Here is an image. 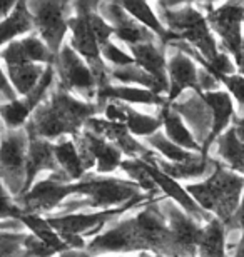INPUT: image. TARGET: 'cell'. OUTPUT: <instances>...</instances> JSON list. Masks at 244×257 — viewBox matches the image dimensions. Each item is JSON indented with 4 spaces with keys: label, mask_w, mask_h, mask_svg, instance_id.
<instances>
[{
    "label": "cell",
    "mask_w": 244,
    "mask_h": 257,
    "mask_svg": "<svg viewBox=\"0 0 244 257\" xmlns=\"http://www.w3.org/2000/svg\"><path fill=\"white\" fill-rule=\"evenodd\" d=\"M97 104L77 99L70 92L59 85L50 94L45 104L39 105L29 119V136H35L45 141H60L65 136L77 137L84 128L86 122L97 114Z\"/></svg>",
    "instance_id": "cell-1"
},
{
    "label": "cell",
    "mask_w": 244,
    "mask_h": 257,
    "mask_svg": "<svg viewBox=\"0 0 244 257\" xmlns=\"http://www.w3.org/2000/svg\"><path fill=\"white\" fill-rule=\"evenodd\" d=\"M186 191L202 210L224 222L227 229H234V215L244 192V176L229 171L217 161L209 177L189 184Z\"/></svg>",
    "instance_id": "cell-2"
},
{
    "label": "cell",
    "mask_w": 244,
    "mask_h": 257,
    "mask_svg": "<svg viewBox=\"0 0 244 257\" xmlns=\"http://www.w3.org/2000/svg\"><path fill=\"white\" fill-rule=\"evenodd\" d=\"M157 5L162 15L160 22L174 35L176 40H183L191 45L207 64H211L221 54L212 30L206 20V15L196 7V4L162 2Z\"/></svg>",
    "instance_id": "cell-3"
},
{
    "label": "cell",
    "mask_w": 244,
    "mask_h": 257,
    "mask_svg": "<svg viewBox=\"0 0 244 257\" xmlns=\"http://www.w3.org/2000/svg\"><path fill=\"white\" fill-rule=\"evenodd\" d=\"M77 184V195H86V200H72L65 202L59 207V214L55 215H65L74 214V210L82 207H92V209H117L122 207L136 199H144L149 195L155 194H146L141 192L137 184L132 181H122L117 177H104L96 176V174H87L80 182Z\"/></svg>",
    "instance_id": "cell-4"
},
{
    "label": "cell",
    "mask_w": 244,
    "mask_h": 257,
    "mask_svg": "<svg viewBox=\"0 0 244 257\" xmlns=\"http://www.w3.org/2000/svg\"><path fill=\"white\" fill-rule=\"evenodd\" d=\"M27 151V128H4V134H0V181L15 199L24 194Z\"/></svg>",
    "instance_id": "cell-5"
},
{
    "label": "cell",
    "mask_w": 244,
    "mask_h": 257,
    "mask_svg": "<svg viewBox=\"0 0 244 257\" xmlns=\"http://www.w3.org/2000/svg\"><path fill=\"white\" fill-rule=\"evenodd\" d=\"M87 12H89V4L87 2L74 4V14L69 19V45L92 69L97 80V89H101V87L111 84V75H109L111 67H107V64L104 62L101 55V47H99L96 35L91 29Z\"/></svg>",
    "instance_id": "cell-6"
},
{
    "label": "cell",
    "mask_w": 244,
    "mask_h": 257,
    "mask_svg": "<svg viewBox=\"0 0 244 257\" xmlns=\"http://www.w3.org/2000/svg\"><path fill=\"white\" fill-rule=\"evenodd\" d=\"M55 72L59 75V85L72 95H79L84 102L97 104V80L94 72L84 59L64 42L55 57Z\"/></svg>",
    "instance_id": "cell-7"
},
{
    "label": "cell",
    "mask_w": 244,
    "mask_h": 257,
    "mask_svg": "<svg viewBox=\"0 0 244 257\" xmlns=\"http://www.w3.org/2000/svg\"><path fill=\"white\" fill-rule=\"evenodd\" d=\"M87 254H132L149 252L146 237L137 217L126 219L114 224L112 227L102 230L92 237L86 245Z\"/></svg>",
    "instance_id": "cell-8"
},
{
    "label": "cell",
    "mask_w": 244,
    "mask_h": 257,
    "mask_svg": "<svg viewBox=\"0 0 244 257\" xmlns=\"http://www.w3.org/2000/svg\"><path fill=\"white\" fill-rule=\"evenodd\" d=\"M150 202V200H155L154 195H149V197L144 199H136L132 202H129L122 207L117 209H107V210H97V212H79V214H65V215H47V222L52 225V229L55 232H59L62 239L65 237H82L86 235H97L101 234L102 227L106 225L109 220H114L119 217L121 214L127 212L136 205L142 204V202Z\"/></svg>",
    "instance_id": "cell-9"
},
{
    "label": "cell",
    "mask_w": 244,
    "mask_h": 257,
    "mask_svg": "<svg viewBox=\"0 0 244 257\" xmlns=\"http://www.w3.org/2000/svg\"><path fill=\"white\" fill-rule=\"evenodd\" d=\"M27 7L32 14L39 37L47 45L52 55L57 57L69 32L70 9L74 5L67 2H29Z\"/></svg>",
    "instance_id": "cell-10"
},
{
    "label": "cell",
    "mask_w": 244,
    "mask_h": 257,
    "mask_svg": "<svg viewBox=\"0 0 244 257\" xmlns=\"http://www.w3.org/2000/svg\"><path fill=\"white\" fill-rule=\"evenodd\" d=\"M197 9L206 10V20L209 24L211 30L219 35L226 52L234 60V64L242 55V17H244V4L229 2L221 5L212 4H196Z\"/></svg>",
    "instance_id": "cell-11"
},
{
    "label": "cell",
    "mask_w": 244,
    "mask_h": 257,
    "mask_svg": "<svg viewBox=\"0 0 244 257\" xmlns=\"http://www.w3.org/2000/svg\"><path fill=\"white\" fill-rule=\"evenodd\" d=\"M70 195H77V184L67 182L62 172L50 174L47 179L37 181L30 187V191L19 197L17 205L24 212L40 215L59 209Z\"/></svg>",
    "instance_id": "cell-12"
},
{
    "label": "cell",
    "mask_w": 244,
    "mask_h": 257,
    "mask_svg": "<svg viewBox=\"0 0 244 257\" xmlns=\"http://www.w3.org/2000/svg\"><path fill=\"white\" fill-rule=\"evenodd\" d=\"M74 141L86 171L96 169V176H104V174H112L114 171L121 169L122 152L106 139L82 128V132L74 137Z\"/></svg>",
    "instance_id": "cell-13"
},
{
    "label": "cell",
    "mask_w": 244,
    "mask_h": 257,
    "mask_svg": "<svg viewBox=\"0 0 244 257\" xmlns=\"http://www.w3.org/2000/svg\"><path fill=\"white\" fill-rule=\"evenodd\" d=\"M160 209L168 219L171 234L181 257H197V244L202 235V224L196 222L191 215L169 199L162 200Z\"/></svg>",
    "instance_id": "cell-14"
},
{
    "label": "cell",
    "mask_w": 244,
    "mask_h": 257,
    "mask_svg": "<svg viewBox=\"0 0 244 257\" xmlns=\"http://www.w3.org/2000/svg\"><path fill=\"white\" fill-rule=\"evenodd\" d=\"M84 131H89L96 136L106 139L111 144H114L124 156H127L129 159H142V161H152L157 156L155 152H152L150 149L144 147L141 142L136 141V137L131 136V132L127 131V127L119 122L107 120L104 117H91L86 122Z\"/></svg>",
    "instance_id": "cell-15"
},
{
    "label": "cell",
    "mask_w": 244,
    "mask_h": 257,
    "mask_svg": "<svg viewBox=\"0 0 244 257\" xmlns=\"http://www.w3.org/2000/svg\"><path fill=\"white\" fill-rule=\"evenodd\" d=\"M97 12L101 14L102 19L114 29V37H116L119 42H124L127 47L159 40L150 30H147L139 22H136V20L121 7L119 2L97 4Z\"/></svg>",
    "instance_id": "cell-16"
},
{
    "label": "cell",
    "mask_w": 244,
    "mask_h": 257,
    "mask_svg": "<svg viewBox=\"0 0 244 257\" xmlns=\"http://www.w3.org/2000/svg\"><path fill=\"white\" fill-rule=\"evenodd\" d=\"M141 162H142L144 171H146L147 176L152 179V182L155 184V187L159 189V192H162L166 197L169 200H173L174 204H178L186 214L191 215V217L196 220V222L207 224L212 219L211 214H207L206 210H202L199 205L196 204V200L191 197L184 186H181V182H178L173 177H169L168 174H164L157 166H155L154 159L152 161H142L141 159Z\"/></svg>",
    "instance_id": "cell-17"
},
{
    "label": "cell",
    "mask_w": 244,
    "mask_h": 257,
    "mask_svg": "<svg viewBox=\"0 0 244 257\" xmlns=\"http://www.w3.org/2000/svg\"><path fill=\"white\" fill-rule=\"evenodd\" d=\"M0 59L5 67L24 65V64H39V65H54L55 57L42 42L39 35H27L20 40L7 44L0 50Z\"/></svg>",
    "instance_id": "cell-18"
},
{
    "label": "cell",
    "mask_w": 244,
    "mask_h": 257,
    "mask_svg": "<svg viewBox=\"0 0 244 257\" xmlns=\"http://www.w3.org/2000/svg\"><path fill=\"white\" fill-rule=\"evenodd\" d=\"M201 74L202 70L193 59L181 50H176L168 59V104L174 102L186 89H193L196 94H201Z\"/></svg>",
    "instance_id": "cell-19"
},
{
    "label": "cell",
    "mask_w": 244,
    "mask_h": 257,
    "mask_svg": "<svg viewBox=\"0 0 244 257\" xmlns=\"http://www.w3.org/2000/svg\"><path fill=\"white\" fill-rule=\"evenodd\" d=\"M202 100L206 102V105L211 109L212 120H211V131L209 136L204 141L201 154H207L211 144L216 142V139L222 136L227 127L232 125V120L236 119V109L232 104L231 95L226 90H212V92H201L197 94Z\"/></svg>",
    "instance_id": "cell-20"
},
{
    "label": "cell",
    "mask_w": 244,
    "mask_h": 257,
    "mask_svg": "<svg viewBox=\"0 0 244 257\" xmlns=\"http://www.w3.org/2000/svg\"><path fill=\"white\" fill-rule=\"evenodd\" d=\"M40 172H52V174L60 172L59 166H57L55 156H54V144L45 141V139L29 136V151H27V167H25L24 194L27 191H30V187L34 186L35 177H37ZM22 195H20V197H22Z\"/></svg>",
    "instance_id": "cell-21"
},
{
    "label": "cell",
    "mask_w": 244,
    "mask_h": 257,
    "mask_svg": "<svg viewBox=\"0 0 244 257\" xmlns=\"http://www.w3.org/2000/svg\"><path fill=\"white\" fill-rule=\"evenodd\" d=\"M107 100H117L122 104H141V105H157L164 107L168 99L152 90L141 89L134 85H112L107 84L97 89V107L106 104Z\"/></svg>",
    "instance_id": "cell-22"
},
{
    "label": "cell",
    "mask_w": 244,
    "mask_h": 257,
    "mask_svg": "<svg viewBox=\"0 0 244 257\" xmlns=\"http://www.w3.org/2000/svg\"><path fill=\"white\" fill-rule=\"evenodd\" d=\"M154 164L157 166L164 174H168L169 177L176 179V181H193V179L201 177H209L212 171L216 169L217 161L209 157L207 154H197L191 161L173 164L168 161H162L159 156L154 157Z\"/></svg>",
    "instance_id": "cell-23"
},
{
    "label": "cell",
    "mask_w": 244,
    "mask_h": 257,
    "mask_svg": "<svg viewBox=\"0 0 244 257\" xmlns=\"http://www.w3.org/2000/svg\"><path fill=\"white\" fill-rule=\"evenodd\" d=\"M131 55L142 70H146L150 77H154L166 90L169 92V79H168V59H166L164 47H159L155 42L132 45L129 47Z\"/></svg>",
    "instance_id": "cell-24"
},
{
    "label": "cell",
    "mask_w": 244,
    "mask_h": 257,
    "mask_svg": "<svg viewBox=\"0 0 244 257\" xmlns=\"http://www.w3.org/2000/svg\"><path fill=\"white\" fill-rule=\"evenodd\" d=\"M159 119L162 122L164 136L168 137L171 142H174L176 146L183 147L189 152L201 154L202 147L194 139V134L186 125V122L183 120V117H181L178 110L173 109L169 104H166L164 107H160Z\"/></svg>",
    "instance_id": "cell-25"
},
{
    "label": "cell",
    "mask_w": 244,
    "mask_h": 257,
    "mask_svg": "<svg viewBox=\"0 0 244 257\" xmlns=\"http://www.w3.org/2000/svg\"><path fill=\"white\" fill-rule=\"evenodd\" d=\"M54 156L59 166V171L65 177L67 182L75 184L80 182L87 176V171L82 162V157L77 149L74 139H60L54 144Z\"/></svg>",
    "instance_id": "cell-26"
},
{
    "label": "cell",
    "mask_w": 244,
    "mask_h": 257,
    "mask_svg": "<svg viewBox=\"0 0 244 257\" xmlns=\"http://www.w3.org/2000/svg\"><path fill=\"white\" fill-rule=\"evenodd\" d=\"M121 7L126 10V12L131 15V17L150 30L155 37L160 40V45H169L171 42H174V35L169 32L168 29L164 27V24L160 22V19L157 17V14L154 12V9L150 7L146 2H137V0H124V2H119Z\"/></svg>",
    "instance_id": "cell-27"
},
{
    "label": "cell",
    "mask_w": 244,
    "mask_h": 257,
    "mask_svg": "<svg viewBox=\"0 0 244 257\" xmlns=\"http://www.w3.org/2000/svg\"><path fill=\"white\" fill-rule=\"evenodd\" d=\"M32 30H35V25L32 14L29 12L27 4L17 2L9 17L0 22V49L10 42H14V39L32 32Z\"/></svg>",
    "instance_id": "cell-28"
},
{
    "label": "cell",
    "mask_w": 244,
    "mask_h": 257,
    "mask_svg": "<svg viewBox=\"0 0 244 257\" xmlns=\"http://www.w3.org/2000/svg\"><path fill=\"white\" fill-rule=\"evenodd\" d=\"M227 227L217 217L202 225V235L197 244V257H227Z\"/></svg>",
    "instance_id": "cell-29"
},
{
    "label": "cell",
    "mask_w": 244,
    "mask_h": 257,
    "mask_svg": "<svg viewBox=\"0 0 244 257\" xmlns=\"http://www.w3.org/2000/svg\"><path fill=\"white\" fill-rule=\"evenodd\" d=\"M216 152L221 164L229 171L244 176V144L237 139L232 125L216 139Z\"/></svg>",
    "instance_id": "cell-30"
},
{
    "label": "cell",
    "mask_w": 244,
    "mask_h": 257,
    "mask_svg": "<svg viewBox=\"0 0 244 257\" xmlns=\"http://www.w3.org/2000/svg\"><path fill=\"white\" fill-rule=\"evenodd\" d=\"M19 220L24 224V227L27 229L34 237H37L39 240H42L44 244H47L57 254L70 250L65 240L60 237L59 232H55V230L52 229V225L47 222V219L42 217V215L22 212L19 215Z\"/></svg>",
    "instance_id": "cell-31"
},
{
    "label": "cell",
    "mask_w": 244,
    "mask_h": 257,
    "mask_svg": "<svg viewBox=\"0 0 244 257\" xmlns=\"http://www.w3.org/2000/svg\"><path fill=\"white\" fill-rule=\"evenodd\" d=\"M45 72L44 65L39 64H24V65H14L7 67V77L12 84L15 94L19 95H29L35 87H37L39 80L42 79Z\"/></svg>",
    "instance_id": "cell-32"
},
{
    "label": "cell",
    "mask_w": 244,
    "mask_h": 257,
    "mask_svg": "<svg viewBox=\"0 0 244 257\" xmlns=\"http://www.w3.org/2000/svg\"><path fill=\"white\" fill-rule=\"evenodd\" d=\"M111 79L122 82V84H134V87H141V89L152 90L155 94H168V90L159 84L154 77H150L146 70H142L137 64L127 65V67H119V69H111L109 72Z\"/></svg>",
    "instance_id": "cell-33"
},
{
    "label": "cell",
    "mask_w": 244,
    "mask_h": 257,
    "mask_svg": "<svg viewBox=\"0 0 244 257\" xmlns=\"http://www.w3.org/2000/svg\"><path fill=\"white\" fill-rule=\"evenodd\" d=\"M124 125L131 132L132 137H150L155 132L160 131L162 122L159 117L142 114V112L134 110L132 107L124 104Z\"/></svg>",
    "instance_id": "cell-34"
},
{
    "label": "cell",
    "mask_w": 244,
    "mask_h": 257,
    "mask_svg": "<svg viewBox=\"0 0 244 257\" xmlns=\"http://www.w3.org/2000/svg\"><path fill=\"white\" fill-rule=\"evenodd\" d=\"M146 144H147V146H150L152 152H157V156L160 159L164 157V159H168V162H173V164L191 161V159L197 156V154H194V152H189V151H186V149H183V147L176 146V144L171 142L160 131L155 132L154 136L147 137Z\"/></svg>",
    "instance_id": "cell-35"
},
{
    "label": "cell",
    "mask_w": 244,
    "mask_h": 257,
    "mask_svg": "<svg viewBox=\"0 0 244 257\" xmlns=\"http://www.w3.org/2000/svg\"><path fill=\"white\" fill-rule=\"evenodd\" d=\"M121 169L131 177V181L134 184H137L139 189L144 191L146 194H155L157 195L159 189L155 187V184L152 182V179L147 176V172L144 171L141 159H127V161H122Z\"/></svg>",
    "instance_id": "cell-36"
},
{
    "label": "cell",
    "mask_w": 244,
    "mask_h": 257,
    "mask_svg": "<svg viewBox=\"0 0 244 257\" xmlns=\"http://www.w3.org/2000/svg\"><path fill=\"white\" fill-rule=\"evenodd\" d=\"M101 55H102L104 62L114 65L112 69H119V67H127V65L136 64V62H134V59H132V55L124 52V50L119 47L114 40H109L107 44L102 45Z\"/></svg>",
    "instance_id": "cell-37"
},
{
    "label": "cell",
    "mask_w": 244,
    "mask_h": 257,
    "mask_svg": "<svg viewBox=\"0 0 244 257\" xmlns=\"http://www.w3.org/2000/svg\"><path fill=\"white\" fill-rule=\"evenodd\" d=\"M221 84H224V87L229 90V94L234 97V100L237 102V107H239V112L244 115V77L239 74L234 75H226L217 79ZM241 115V117H242Z\"/></svg>",
    "instance_id": "cell-38"
},
{
    "label": "cell",
    "mask_w": 244,
    "mask_h": 257,
    "mask_svg": "<svg viewBox=\"0 0 244 257\" xmlns=\"http://www.w3.org/2000/svg\"><path fill=\"white\" fill-rule=\"evenodd\" d=\"M24 210L19 207L12 200V195L9 194L7 189L4 187L2 181H0V220L2 219H19V215Z\"/></svg>",
    "instance_id": "cell-39"
},
{
    "label": "cell",
    "mask_w": 244,
    "mask_h": 257,
    "mask_svg": "<svg viewBox=\"0 0 244 257\" xmlns=\"http://www.w3.org/2000/svg\"><path fill=\"white\" fill-rule=\"evenodd\" d=\"M0 94L5 97L7 102H14L17 100V94H15L12 84H10L7 74L2 70V65H0Z\"/></svg>",
    "instance_id": "cell-40"
},
{
    "label": "cell",
    "mask_w": 244,
    "mask_h": 257,
    "mask_svg": "<svg viewBox=\"0 0 244 257\" xmlns=\"http://www.w3.org/2000/svg\"><path fill=\"white\" fill-rule=\"evenodd\" d=\"M232 227H239L244 229V192H242V197H241V202H239V207L236 210V215H234V224Z\"/></svg>",
    "instance_id": "cell-41"
},
{
    "label": "cell",
    "mask_w": 244,
    "mask_h": 257,
    "mask_svg": "<svg viewBox=\"0 0 244 257\" xmlns=\"http://www.w3.org/2000/svg\"><path fill=\"white\" fill-rule=\"evenodd\" d=\"M15 5L17 2H7V0H0V22H2L4 19H7L10 12L15 9Z\"/></svg>",
    "instance_id": "cell-42"
},
{
    "label": "cell",
    "mask_w": 244,
    "mask_h": 257,
    "mask_svg": "<svg viewBox=\"0 0 244 257\" xmlns=\"http://www.w3.org/2000/svg\"><path fill=\"white\" fill-rule=\"evenodd\" d=\"M232 257H244V229H241V235H239V239H237V242L234 245Z\"/></svg>",
    "instance_id": "cell-43"
},
{
    "label": "cell",
    "mask_w": 244,
    "mask_h": 257,
    "mask_svg": "<svg viewBox=\"0 0 244 257\" xmlns=\"http://www.w3.org/2000/svg\"><path fill=\"white\" fill-rule=\"evenodd\" d=\"M236 70L241 77H244V54L239 57V60L236 62Z\"/></svg>",
    "instance_id": "cell-44"
},
{
    "label": "cell",
    "mask_w": 244,
    "mask_h": 257,
    "mask_svg": "<svg viewBox=\"0 0 244 257\" xmlns=\"http://www.w3.org/2000/svg\"><path fill=\"white\" fill-rule=\"evenodd\" d=\"M136 257H160V255H155V254H149V252H139Z\"/></svg>",
    "instance_id": "cell-45"
},
{
    "label": "cell",
    "mask_w": 244,
    "mask_h": 257,
    "mask_svg": "<svg viewBox=\"0 0 244 257\" xmlns=\"http://www.w3.org/2000/svg\"><path fill=\"white\" fill-rule=\"evenodd\" d=\"M137 254H132V255H116V257H136ZM89 257H92L91 254H89Z\"/></svg>",
    "instance_id": "cell-46"
},
{
    "label": "cell",
    "mask_w": 244,
    "mask_h": 257,
    "mask_svg": "<svg viewBox=\"0 0 244 257\" xmlns=\"http://www.w3.org/2000/svg\"><path fill=\"white\" fill-rule=\"evenodd\" d=\"M241 50H242V54H244V35H242V44H241Z\"/></svg>",
    "instance_id": "cell-47"
},
{
    "label": "cell",
    "mask_w": 244,
    "mask_h": 257,
    "mask_svg": "<svg viewBox=\"0 0 244 257\" xmlns=\"http://www.w3.org/2000/svg\"><path fill=\"white\" fill-rule=\"evenodd\" d=\"M242 24H244V17H242Z\"/></svg>",
    "instance_id": "cell-48"
}]
</instances>
